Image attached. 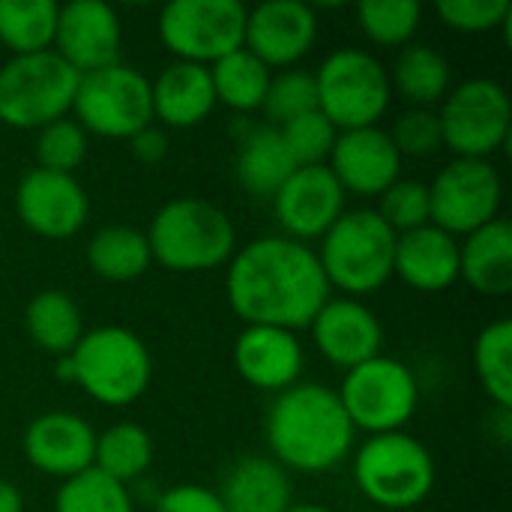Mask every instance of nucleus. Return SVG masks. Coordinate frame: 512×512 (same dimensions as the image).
Wrapping results in <instances>:
<instances>
[{"instance_id": "nucleus-1", "label": "nucleus", "mask_w": 512, "mask_h": 512, "mask_svg": "<svg viewBox=\"0 0 512 512\" xmlns=\"http://www.w3.org/2000/svg\"><path fill=\"white\" fill-rule=\"evenodd\" d=\"M225 297L246 327L306 330L330 300L315 249L291 237H258L228 261Z\"/></svg>"}, {"instance_id": "nucleus-2", "label": "nucleus", "mask_w": 512, "mask_h": 512, "mask_svg": "<svg viewBox=\"0 0 512 512\" xmlns=\"http://www.w3.org/2000/svg\"><path fill=\"white\" fill-rule=\"evenodd\" d=\"M264 432L270 459L297 474L333 471L351 456L357 438L339 393L312 381L294 384L273 399Z\"/></svg>"}, {"instance_id": "nucleus-3", "label": "nucleus", "mask_w": 512, "mask_h": 512, "mask_svg": "<svg viewBox=\"0 0 512 512\" xmlns=\"http://www.w3.org/2000/svg\"><path fill=\"white\" fill-rule=\"evenodd\" d=\"M144 234L153 261L171 273H210L225 267L237 252L234 222L204 198L162 204Z\"/></svg>"}, {"instance_id": "nucleus-4", "label": "nucleus", "mask_w": 512, "mask_h": 512, "mask_svg": "<svg viewBox=\"0 0 512 512\" xmlns=\"http://www.w3.org/2000/svg\"><path fill=\"white\" fill-rule=\"evenodd\" d=\"M330 291L369 297L393 279L396 231L375 210H345L315 252Z\"/></svg>"}, {"instance_id": "nucleus-5", "label": "nucleus", "mask_w": 512, "mask_h": 512, "mask_svg": "<svg viewBox=\"0 0 512 512\" xmlns=\"http://www.w3.org/2000/svg\"><path fill=\"white\" fill-rule=\"evenodd\" d=\"M69 363L72 384L108 408L138 402L153 378V357L144 339L120 324L84 330L81 342L69 354Z\"/></svg>"}, {"instance_id": "nucleus-6", "label": "nucleus", "mask_w": 512, "mask_h": 512, "mask_svg": "<svg viewBox=\"0 0 512 512\" xmlns=\"http://www.w3.org/2000/svg\"><path fill=\"white\" fill-rule=\"evenodd\" d=\"M354 483L381 510H414L435 489V459L408 432L369 435L354 456Z\"/></svg>"}, {"instance_id": "nucleus-7", "label": "nucleus", "mask_w": 512, "mask_h": 512, "mask_svg": "<svg viewBox=\"0 0 512 512\" xmlns=\"http://www.w3.org/2000/svg\"><path fill=\"white\" fill-rule=\"evenodd\" d=\"M81 75L54 51L12 57L0 66V123L21 132L69 117Z\"/></svg>"}, {"instance_id": "nucleus-8", "label": "nucleus", "mask_w": 512, "mask_h": 512, "mask_svg": "<svg viewBox=\"0 0 512 512\" xmlns=\"http://www.w3.org/2000/svg\"><path fill=\"white\" fill-rule=\"evenodd\" d=\"M318 111L339 129H366L390 111L387 66L363 48H336L315 72Z\"/></svg>"}, {"instance_id": "nucleus-9", "label": "nucleus", "mask_w": 512, "mask_h": 512, "mask_svg": "<svg viewBox=\"0 0 512 512\" xmlns=\"http://www.w3.org/2000/svg\"><path fill=\"white\" fill-rule=\"evenodd\" d=\"M72 120L93 135L129 141L153 123L150 78L126 63H114L81 75L72 102Z\"/></svg>"}, {"instance_id": "nucleus-10", "label": "nucleus", "mask_w": 512, "mask_h": 512, "mask_svg": "<svg viewBox=\"0 0 512 512\" xmlns=\"http://www.w3.org/2000/svg\"><path fill=\"white\" fill-rule=\"evenodd\" d=\"M336 393L351 426L369 435L402 432L420 405V384L411 366L384 354L345 372Z\"/></svg>"}, {"instance_id": "nucleus-11", "label": "nucleus", "mask_w": 512, "mask_h": 512, "mask_svg": "<svg viewBox=\"0 0 512 512\" xmlns=\"http://www.w3.org/2000/svg\"><path fill=\"white\" fill-rule=\"evenodd\" d=\"M246 15L240 0H174L159 15V39L177 60L213 66L243 48Z\"/></svg>"}, {"instance_id": "nucleus-12", "label": "nucleus", "mask_w": 512, "mask_h": 512, "mask_svg": "<svg viewBox=\"0 0 512 512\" xmlns=\"http://www.w3.org/2000/svg\"><path fill=\"white\" fill-rule=\"evenodd\" d=\"M438 120L456 159H492L510 141V93L492 78H468L444 96Z\"/></svg>"}, {"instance_id": "nucleus-13", "label": "nucleus", "mask_w": 512, "mask_h": 512, "mask_svg": "<svg viewBox=\"0 0 512 512\" xmlns=\"http://www.w3.org/2000/svg\"><path fill=\"white\" fill-rule=\"evenodd\" d=\"M504 183L492 159H453L429 183V225L462 240L498 219Z\"/></svg>"}, {"instance_id": "nucleus-14", "label": "nucleus", "mask_w": 512, "mask_h": 512, "mask_svg": "<svg viewBox=\"0 0 512 512\" xmlns=\"http://www.w3.org/2000/svg\"><path fill=\"white\" fill-rule=\"evenodd\" d=\"M15 213L27 231L45 240L75 237L90 216V198L75 174L33 168L15 189Z\"/></svg>"}, {"instance_id": "nucleus-15", "label": "nucleus", "mask_w": 512, "mask_h": 512, "mask_svg": "<svg viewBox=\"0 0 512 512\" xmlns=\"http://www.w3.org/2000/svg\"><path fill=\"white\" fill-rule=\"evenodd\" d=\"M273 213L282 225V237L297 243L321 240L345 213V189L327 165L297 168L273 195Z\"/></svg>"}, {"instance_id": "nucleus-16", "label": "nucleus", "mask_w": 512, "mask_h": 512, "mask_svg": "<svg viewBox=\"0 0 512 512\" xmlns=\"http://www.w3.org/2000/svg\"><path fill=\"white\" fill-rule=\"evenodd\" d=\"M318 39V15L303 0H267L246 15L243 48L267 69H294Z\"/></svg>"}, {"instance_id": "nucleus-17", "label": "nucleus", "mask_w": 512, "mask_h": 512, "mask_svg": "<svg viewBox=\"0 0 512 512\" xmlns=\"http://www.w3.org/2000/svg\"><path fill=\"white\" fill-rule=\"evenodd\" d=\"M120 18L102 0H72L60 6L54 54L63 57L78 75L120 63Z\"/></svg>"}, {"instance_id": "nucleus-18", "label": "nucleus", "mask_w": 512, "mask_h": 512, "mask_svg": "<svg viewBox=\"0 0 512 512\" xmlns=\"http://www.w3.org/2000/svg\"><path fill=\"white\" fill-rule=\"evenodd\" d=\"M402 156L381 126L345 129L336 135L327 168L345 189V195L381 198L396 180H402Z\"/></svg>"}, {"instance_id": "nucleus-19", "label": "nucleus", "mask_w": 512, "mask_h": 512, "mask_svg": "<svg viewBox=\"0 0 512 512\" xmlns=\"http://www.w3.org/2000/svg\"><path fill=\"white\" fill-rule=\"evenodd\" d=\"M309 330L321 357L342 372H351L381 357L384 348V327L378 315L354 297H330L309 324Z\"/></svg>"}, {"instance_id": "nucleus-20", "label": "nucleus", "mask_w": 512, "mask_h": 512, "mask_svg": "<svg viewBox=\"0 0 512 512\" xmlns=\"http://www.w3.org/2000/svg\"><path fill=\"white\" fill-rule=\"evenodd\" d=\"M21 450L36 471L57 480H69L93 468L96 429L78 414L48 411L24 429Z\"/></svg>"}, {"instance_id": "nucleus-21", "label": "nucleus", "mask_w": 512, "mask_h": 512, "mask_svg": "<svg viewBox=\"0 0 512 512\" xmlns=\"http://www.w3.org/2000/svg\"><path fill=\"white\" fill-rule=\"evenodd\" d=\"M237 375L264 393H282L300 384L306 351L297 333L279 327H246L234 342Z\"/></svg>"}, {"instance_id": "nucleus-22", "label": "nucleus", "mask_w": 512, "mask_h": 512, "mask_svg": "<svg viewBox=\"0 0 512 512\" xmlns=\"http://www.w3.org/2000/svg\"><path fill=\"white\" fill-rule=\"evenodd\" d=\"M393 276L420 294H438L459 282V240L435 225L396 237Z\"/></svg>"}, {"instance_id": "nucleus-23", "label": "nucleus", "mask_w": 512, "mask_h": 512, "mask_svg": "<svg viewBox=\"0 0 512 512\" xmlns=\"http://www.w3.org/2000/svg\"><path fill=\"white\" fill-rule=\"evenodd\" d=\"M150 96H153V120H162L171 129H192L204 123L216 108L210 66L183 63V60L168 63L150 81Z\"/></svg>"}, {"instance_id": "nucleus-24", "label": "nucleus", "mask_w": 512, "mask_h": 512, "mask_svg": "<svg viewBox=\"0 0 512 512\" xmlns=\"http://www.w3.org/2000/svg\"><path fill=\"white\" fill-rule=\"evenodd\" d=\"M216 495L225 512H288L294 504L291 477L270 456L237 459L225 471Z\"/></svg>"}, {"instance_id": "nucleus-25", "label": "nucleus", "mask_w": 512, "mask_h": 512, "mask_svg": "<svg viewBox=\"0 0 512 512\" xmlns=\"http://www.w3.org/2000/svg\"><path fill=\"white\" fill-rule=\"evenodd\" d=\"M459 279L483 297H507L512 291V225L498 216L459 240Z\"/></svg>"}, {"instance_id": "nucleus-26", "label": "nucleus", "mask_w": 512, "mask_h": 512, "mask_svg": "<svg viewBox=\"0 0 512 512\" xmlns=\"http://www.w3.org/2000/svg\"><path fill=\"white\" fill-rule=\"evenodd\" d=\"M297 171L282 135L276 126H252L237 147V183L252 198H267L282 189V183Z\"/></svg>"}, {"instance_id": "nucleus-27", "label": "nucleus", "mask_w": 512, "mask_h": 512, "mask_svg": "<svg viewBox=\"0 0 512 512\" xmlns=\"http://www.w3.org/2000/svg\"><path fill=\"white\" fill-rule=\"evenodd\" d=\"M387 75L390 87L405 102H411V108H432L444 102L453 78L447 57L423 42H408L405 48H399L393 69H387Z\"/></svg>"}, {"instance_id": "nucleus-28", "label": "nucleus", "mask_w": 512, "mask_h": 512, "mask_svg": "<svg viewBox=\"0 0 512 512\" xmlns=\"http://www.w3.org/2000/svg\"><path fill=\"white\" fill-rule=\"evenodd\" d=\"M24 330H27L30 342L39 345L45 354L69 357L84 336V315L69 294L48 288V291H39L27 303Z\"/></svg>"}, {"instance_id": "nucleus-29", "label": "nucleus", "mask_w": 512, "mask_h": 512, "mask_svg": "<svg viewBox=\"0 0 512 512\" xmlns=\"http://www.w3.org/2000/svg\"><path fill=\"white\" fill-rule=\"evenodd\" d=\"M153 264L147 234L129 225L99 228L87 243V267L105 282H135Z\"/></svg>"}, {"instance_id": "nucleus-30", "label": "nucleus", "mask_w": 512, "mask_h": 512, "mask_svg": "<svg viewBox=\"0 0 512 512\" xmlns=\"http://www.w3.org/2000/svg\"><path fill=\"white\" fill-rule=\"evenodd\" d=\"M153 465V438L144 426L138 423H114L105 432H96V453H93V468L102 471L105 477L129 486L147 474Z\"/></svg>"}, {"instance_id": "nucleus-31", "label": "nucleus", "mask_w": 512, "mask_h": 512, "mask_svg": "<svg viewBox=\"0 0 512 512\" xmlns=\"http://www.w3.org/2000/svg\"><path fill=\"white\" fill-rule=\"evenodd\" d=\"M210 78H213L216 105L222 102L225 108H231L237 114H249V111H261L273 69H267L252 51L240 48V51L216 60L210 66Z\"/></svg>"}, {"instance_id": "nucleus-32", "label": "nucleus", "mask_w": 512, "mask_h": 512, "mask_svg": "<svg viewBox=\"0 0 512 512\" xmlns=\"http://www.w3.org/2000/svg\"><path fill=\"white\" fill-rule=\"evenodd\" d=\"M60 6L54 0H0V42L12 57L54 48Z\"/></svg>"}, {"instance_id": "nucleus-33", "label": "nucleus", "mask_w": 512, "mask_h": 512, "mask_svg": "<svg viewBox=\"0 0 512 512\" xmlns=\"http://www.w3.org/2000/svg\"><path fill=\"white\" fill-rule=\"evenodd\" d=\"M474 369L495 408L512 411V324L507 318L480 330L474 342Z\"/></svg>"}, {"instance_id": "nucleus-34", "label": "nucleus", "mask_w": 512, "mask_h": 512, "mask_svg": "<svg viewBox=\"0 0 512 512\" xmlns=\"http://www.w3.org/2000/svg\"><path fill=\"white\" fill-rule=\"evenodd\" d=\"M423 18L417 0H363L357 6V24L363 36L381 48H405L414 42Z\"/></svg>"}, {"instance_id": "nucleus-35", "label": "nucleus", "mask_w": 512, "mask_h": 512, "mask_svg": "<svg viewBox=\"0 0 512 512\" xmlns=\"http://www.w3.org/2000/svg\"><path fill=\"white\" fill-rule=\"evenodd\" d=\"M54 512H135L129 486L90 468L81 471L57 489Z\"/></svg>"}, {"instance_id": "nucleus-36", "label": "nucleus", "mask_w": 512, "mask_h": 512, "mask_svg": "<svg viewBox=\"0 0 512 512\" xmlns=\"http://www.w3.org/2000/svg\"><path fill=\"white\" fill-rule=\"evenodd\" d=\"M264 117L270 126H285L294 117H303L309 111H318V87H315V72L309 69H285L270 78L264 105Z\"/></svg>"}, {"instance_id": "nucleus-37", "label": "nucleus", "mask_w": 512, "mask_h": 512, "mask_svg": "<svg viewBox=\"0 0 512 512\" xmlns=\"http://www.w3.org/2000/svg\"><path fill=\"white\" fill-rule=\"evenodd\" d=\"M33 150L39 162L36 168L54 174H72L75 168H81L87 156V132L72 117H63L39 129Z\"/></svg>"}, {"instance_id": "nucleus-38", "label": "nucleus", "mask_w": 512, "mask_h": 512, "mask_svg": "<svg viewBox=\"0 0 512 512\" xmlns=\"http://www.w3.org/2000/svg\"><path fill=\"white\" fill-rule=\"evenodd\" d=\"M279 135H282L294 165L309 168V165H327L339 129L321 111H309V114L294 117L285 126H279Z\"/></svg>"}, {"instance_id": "nucleus-39", "label": "nucleus", "mask_w": 512, "mask_h": 512, "mask_svg": "<svg viewBox=\"0 0 512 512\" xmlns=\"http://www.w3.org/2000/svg\"><path fill=\"white\" fill-rule=\"evenodd\" d=\"M393 231L408 234L417 231L423 225H429L432 210H429V186L420 180H396L381 198H378V210H375Z\"/></svg>"}, {"instance_id": "nucleus-40", "label": "nucleus", "mask_w": 512, "mask_h": 512, "mask_svg": "<svg viewBox=\"0 0 512 512\" xmlns=\"http://www.w3.org/2000/svg\"><path fill=\"white\" fill-rule=\"evenodd\" d=\"M393 147L399 150V156H414V159H426L432 153H438L444 147L441 138V120L438 111L432 108H408L396 117L393 132H387Z\"/></svg>"}, {"instance_id": "nucleus-41", "label": "nucleus", "mask_w": 512, "mask_h": 512, "mask_svg": "<svg viewBox=\"0 0 512 512\" xmlns=\"http://www.w3.org/2000/svg\"><path fill=\"white\" fill-rule=\"evenodd\" d=\"M438 18L456 33H489L507 27L512 6L507 0H441Z\"/></svg>"}, {"instance_id": "nucleus-42", "label": "nucleus", "mask_w": 512, "mask_h": 512, "mask_svg": "<svg viewBox=\"0 0 512 512\" xmlns=\"http://www.w3.org/2000/svg\"><path fill=\"white\" fill-rule=\"evenodd\" d=\"M153 512H225L219 495L204 486H174L165 495H159Z\"/></svg>"}, {"instance_id": "nucleus-43", "label": "nucleus", "mask_w": 512, "mask_h": 512, "mask_svg": "<svg viewBox=\"0 0 512 512\" xmlns=\"http://www.w3.org/2000/svg\"><path fill=\"white\" fill-rule=\"evenodd\" d=\"M129 147H132V153H135L138 162H144V165H159V162L165 159V153H168V138H165L162 129H156V126L150 123V126H144L141 132H135V135L129 138Z\"/></svg>"}, {"instance_id": "nucleus-44", "label": "nucleus", "mask_w": 512, "mask_h": 512, "mask_svg": "<svg viewBox=\"0 0 512 512\" xmlns=\"http://www.w3.org/2000/svg\"><path fill=\"white\" fill-rule=\"evenodd\" d=\"M0 512H24L21 492L12 483H6V480H0Z\"/></svg>"}, {"instance_id": "nucleus-45", "label": "nucleus", "mask_w": 512, "mask_h": 512, "mask_svg": "<svg viewBox=\"0 0 512 512\" xmlns=\"http://www.w3.org/2000/svg\"><path fill=\"white\" fill-rule=\"evenodd\" d=\"M492 429L498 435V441L507 447L512 441V411L507 408H495V420H492Z\"/></svg>"}, {"instance_id": "nucleus-46", "label": "nucleus", "mask_w": 512, "mask_h": 512, "mask_svg": "<svg viewBox=\"0 0 512 512\" xmlns=\"http://www.w3.org/2000/svg\"><path fill=\"white\" fill-rule=\"evenodd\" d=\"M288 512H333L330 507H321V504H291Z\"/></svg>"}]
</instances>
